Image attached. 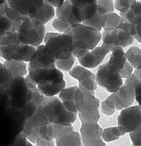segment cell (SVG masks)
Segmentation results:
<instances>
[{"mask_svg": "<svg viewBox=\"0 0 141 146\" xmlns=\"http://www.w3.org/2000/svg\"><path fill=\"white\" fill-rule=\"evenodd\" d=\"M35 53V47L22 43L15 31H8L0 38V56L6 60L29 62Z\"/></svg>", "mask_w": 141, "mask_h": 146, "instance_id": "1", "label": "cell"}, {"mask_svg": "<svg viewBox=\"0 0 141 146\" xmlns=\"http://www.w3.org/2000/svg\"><path fill=\"white\" fill-rule=\"evenodd\" d=\"M25 121L20 108L9 106L0 116V146H9L22 132Z\"/></svg>", "mask_w": 141, "mask_h": 146, "instance_id": "2", "label": "cell"}, {"mask_svg": "<svg viewBox=\"0 0 141 146\" xmlns=\"http://www.w3.org/2000/svg\"><path fill=\"white\" fill-rule=\"evenodd\" d=\"M63 33L71 35L74 48L87 51L94 49L102 38L100 31L80 23L71 25Z\"/></svg>", "mask_w": 141, "mask_h": 146, "instance_id": "3", "label": "cell"}, {"mask_svg": "<svg viewBox=\"0 0 141 146\" xmlns=\"http://www.w3.org/2000/svg\"><path fill=\"white\" fill-rule=\"evenodd\" d=\"M41 107L50 123L69 124L76 119V113L69 111L62 101L55 96H45Z\"/></svg>", "mask_w": 141, "mask_h": 146, "instance_id": "4", "label": "cell"}, {"mask_svg": "<svg viewBox=\"0 0 141 146\" xmlns=\"http://www.w3.org/2000/svg\"><path fill=\"white\" fill-rule=\"evenodd\" d=\"M16 32L22 43L37 47L43 41L46 29L45 25L34 18L26 17L19 25Z\"/></svg>", "mask_w": 141, "mask_h": 146, "instance_id": "5", "label": "cell"}, {"mask_svg": "<svg viewBox=\"0 0 141 146\" xmlns=\"http://www.w3.org/2000/svg\"><path fill=\"white\" fill-rule=\"evenodd\" d=\"M102 38V45L107 47L110 51L118 47L122 48L127 47L131 45L134 40V38L130 33V23L124 19L114 30L108 31H103Z\"/></svg>", "mask_w": 141, "mask_h": 146, "instance_id": "6", "label": "cell"}, {"mask_svg": "<svg viewBox=\"0 0 141 146\" xmlns=\"http://www.w3.org/2000/svg\"><path fill=\"white\" fill-rule=\"evenodd\" d=\"M5 91L10 106L21 108L26 103L31 100V91L24 76L14 77Z\"/></svg>", "mask_w": 141, "mask_h": 146, "instance_id": "7", "label": "cell"}, {"mask_svg": "<svg viewBox=\"0 0 141 146\" xmlns=\"http://www.w3.org/2000/svg\"><path fill=\"white\" fill-rule=\"evenodd\" d=\"M45 46L56 60L67 59L71 58L75 48L72 37L65 33L51 38Z\"/></svg>", "mask_w": 141, "mask_h": 146, "instance_id": "8", "label": "cell"}, {"mask_svg": "<svg viewBox=\"0 0 141 146\" xmlns=\"http://www.w3.org/2000/svg\"><path fill=\"white\" fill-rule=\"evenodd\" d=\"M95 81L100 87L111 93L116 92L123 85L122 78L119 71L107 63L98 67Z\"/></svg>", "mask_w": 141, "mask_h": 146, "instance_id": "9", "label": "cell"}, {"mask_svg": "<svg viewBox=\"0 0 141 146\" xmlns=\"http://www.w3.org/2000/svg\"><path fill=\"white\" fill-rule=\"evenodd\" d=\"M122 135L135 131L141 126V107L134 106L122 110L118 117Z\"/></svg>", "mask_w": 141, "mask_h": 146, "instance_id": "10", "label": "cell"}, {"mask_svg": "<svg viewBox=\"0 0 141 146\" xmlns=\"http://www.w3.org/2000/svg\"><path fill=\"white\" fill-rule=\"evenodd\" d=\"M53 129L57 146H82L80 136L71 124H54Z\"/></svg>", "mask_w": 141, "mask_h": 146, "instance_id": "11", "label": "cell"}, {"mask_svg": "<svg viewBox=\"0 0 141 146\" xmlns=\"http://www.w3.org/2000/svg\"><path fill=\"white\" fill-rule=\"evenodd\" d=\"M102 128L97 123H82L80 128V137L84 146H106L100 139Z\"/></svg>", "mask_w": 141, "mask_h": 146, "instance_id": "12", "label": "cell"}, {"mask_svg": "<svg viewBox=\"0 0 141 146\" xmlns=\"http://www.w3.org/2000/svg\"><path fill=\"white\" fill-rule=\"evenodd\" d=\"M70 1L71 12L80 23L91 18L96 13L98 0Z\"/></svg>", "mask_w": 141, "mask_h": 146, "instance_id": "13", "label": "cell"}, {"mask_svg": "<svg viewBox=\"0 0 141 146\" xmlns=\"http://www.w3.org/2000/svg\"><path fill=\"white\" fill-rule=\"evenodd\" d=\"M27 75L35 86L49 80L58 82L64 80L63 73L56 67L41 68L29 71Z\"/></svg>", "mask_w": 141, "mask_h": 146, "instance_id": "14", "label": "cell"}, {"mask_svg": "<svg viewBox=\"0 0 141 146\" xmlns=\"http://www.w3.org/2000/svg\"><path fill=\"white\" fill-rule=\"evenodd\" d=\"M108 98L114 103L115 110H120L128 107L134 101V88L124 84Z\"/></svg>", "mask_w": 141, "mask_h": 146, "instance_id": "15", "label": "cell"}, {"mask_svg": "<svg viewBox=\"0 0 141 146\" xmlns=\"http://www.w3.org/2000/svg\"><path fill=\"white\" fill-rule=\"evenodd\" d=\"M108 64L116 68L122 78L128 77L133 71V67L127 61L123 48L118 47L112 51Z\"/></svg>", "mask_w": 141, "mask_h": 146, "instance_id": "16", "label": "cell"}, {"mask_svg": "<svg viewBox=\"0 0 141 146\" xmlns=\"http://www.w3.org/2000/svg\"><path fill=\"white\" fill-rule=\"evenodd\" d=\"M56 59L50 54L45 45H39L36 47V53L34 58L29 62L27 71L38 68L54 67Z\"/></svg>", "mask_w": 141, "mask_h": 146, "instance_id": "17", "label": "cell"}, {"mask_svg": "<svg viewBox=\"0 0 141 146\" xmlns=\"http://www.w3.org/2000/svg\"><path fill=\"white\" fill-rule=\"evenodd\" d=\"M69 74L78 80L79 86L92 91L96 89L95 75L85 67L80 66H75L69 71Z\"/></svg>", "mask_w": 141, "mask_h": 146, "instance_id": "18", "label": "cell"}, {"mask_svg": "<svg viewBox=\"0 0 141 146\" xmlns=\"http://www.w3.org/2000/svg\"><path fill=\"white\" fill-rule=\"evenodd\" d=\"M74 98L78 111L88 108H99V100L94 96V91L79 86L75 91Z\"/></svg>", "mask_w": 141, "mask_h": 146, "instance_id": "19", "label": "cell"}, {"mask_svg": "<svg viewBox=\"0 0 141 146\" xmlns=\"http://www.w3.org/2000/svg\"><path fill=\"white\" fill-rule=\"evenodd\" d=\"M13 9L23 15L31 17L42 6L44 0H5Z\"/></svg>", "mask_w": 141, "mask_h": 146, "instance_id": "20", "label": "cell"}, {"mask_svg": "<svg viewBox=\"0 0 141 146\" xmlns=\"http://www.w3.org/2000/svg\"><path fill=\"white\" fill-rule=\"evenodd\" d=\"M110 51L107 47L102 44L100 46L95 47L83 57L78 58V60L84 67L94 68L102 63L106 54Z\"/></svg>", "mask_w": 141, "mask_h": 146, "instance_id": "21", "label": "cell"}, {"mask_svg": "<svg viewBox=\"0 0 141 146\" xmlns=\"http://www.w3.org/2000/svg\"><path fill=\"white\" fill-rule=\"evenodd\" d=\"M65 80L61 82L49 80L38 84L37 87L45 96L51 97L59 94L65 88Z\"/></svg>", "mask_w": 141, "mask_h": 146, "instance_id": "22", "label": "cell"}, {"mask_svg": "<svg viewBox=\"0 0 141 146\" xmlns=\"http://www.w3.org/2000/svg\"><path fill=\"white\" fill-rule=\"evenodd\" d=\"M78 86H73L63 89L59 93V99L65 108L70 112L77 113L78 112L75 102V92Z\"/></svg>", "mask_w": 141, "mask_h": 146, "instance_id": "23", "label": "cell"}, {"mask_svg": "<svg viewBox=\"0 0 141 146\" xmlns=\"http://www.w3.org/2000/svg\"><path fill=\"white\" fill-rule=\"evenodd\" d=\"M55 13L58 19L69 24L70 26L80 23V22L76 19L71 12L70 0H65L61 6L57 7Z\"/></svg>", "mask_w": 141, "mask_h": 146, "instance_id": "24", "label": "cell"}, {"mask_svg": "<svg viewBox=\"0 0 141 146\" xmlns=\"http://www.w3.org/2000/svg\"><path fill=\"white\" fill-rule=\"evenodd\" d=\"M55 15L54 7L48 2L44 1L41 7L30 18H34L38 22L45 25L51 20Z\"/></svg>", "mask_w": 141, "mask_h": 146, "instance_id": "25", "label": "cell"}, {"mask_svg": "<svg viewBox=\"0 0 141 146\" xmlns=\"http://www.w3.org/2000/svg\"><path fill=\"white\" fill-rule=\"evenodd\" d=\"M123 18L115 13L105 14L102 19L101 26L104 31H111L116 29L122 22Z\"/></svg>", "mask_w": 141, "mask_h": 146, "instance_id": "26", "label": "cell"}, {"mask_svg": "<svg viewBox=\"0 0 141 146\" xmlns=\"http://www.w3.org/2000/svg\"><path fill=\"white\" fill-rule=\"evenodd\" d=\"M4 66L10 71L13 77L17 76H24L27 73V65L24 62L18 60H5Z\"/></svg>", "mask_w": 141, "mask_h": 146, "instance_id": "27", "label": "cell"}, {"mask_svg": "<svg viewBox=\"0 0 141 146\" xmlns=\"http://www.w3.org/2000/svg\"><path fill=\"white\" fill-rule=\"evenodd\" d=\"M78 112L82 123H97L100 119L99 108H86L79 111Z\"/></svg>", "mask_w": 141, "mask_h": 146, "instance_id": "28", "label": "cell"}, {"mask_svg": "<svg viewBox=\"0 0 141 146\" xmlns=\"http://www.w3.org/2000/svg\"><path fill=\"white\" fill-rule=\"evenodd\" d=\"M125 56L133 67L141 69V50L138 47H131L125 53Z\"/></svg>", "mask_w": 141, "mask_h": 146, "instance_id": "29", "label": "cell"}, {"mask_svg": "<svg viewBox=\"0 0 141 146\" xmlns=\"http://www.w3.org/2000/svg\"><path fill=\"white\" fill-rule=\"evenodd\" d=\"M107 13L103 9L97 5V10L95 15L91 18L82 23L85 25L92 27L100 31L102 29L101 26L102 19L103 17Z\"/></svg>", "mask_w": 141, "mask_h": 146, "instance_id": "30", "label": "cell"}, {"mask_svg": "<svg viewBox=\"0 0 141 146\" xmlns=\"http://www.w3.org/2000/svg\"><path fill=\"white\" fill-rule=\"evenodd\" d=\"M29 118L34 128H39L43 125L50 123L41 106L37 108L34 114Z\"/></svg>", "mask_w": 141, "mask_h": 146, "instance_id": "31", "label": "cell"}, {"mask_svg": "<svg viewBox=\"0 0 141 146\" xmlns=\"http://www.w3.org/2000/svg\"><path fill=\"white\" fill-rule=\"evenodd\" d=\"M141 15V2L135 1L125 13H120V16L129 23L136 17Z\"/></svg>", "mask_w": 141, "mask_h": 146, "instance_id": "32", "label": "cell"}, {"mask_svg": "<svg viewBox=\"0 0 141 146\" xmlns=\"http://www.w3.org/2000/svg\"><path fill=\"white\" fill-rule=\"evenodd\" d=\"M25 80L27 86L30 89L31 91V100L38 107L41 106L43 100L45 98V96L39 91L37 86H35L30 80L28 75L25 76Z\"/></svg>", "mask_w": 141, "mask_h": 146, "instance_id": "33", "label": "cell"}, {"mask_svg": "<svg viewBox=\"0 0 141 146\" xmlns=\"http://www.w3.org/2000/svg\"><path fill=\"white\" fill-rule=\"evenodd\" d=\"M120 136L123 135L119 126L107 128L102 131V137L104 141L107 142L117 140Z\"/></svg>", "mask_w": 141, "mask_h": 146, "instance_id": "34", "label": "cell"}, {"mask_svg": "<svg viewBox=\"0 0 141 146\" xmlns=\"http://www.w3.org/2000/svg\"><path fill=\"white\" fill-rule=\"evenodd\" d=\"M130 30L134 38L141 43V15L136 17L130 22Z\"/></svg>", "mask_w": 141, "mask_h": 146, "instance_id": "35", "label": "cell"}, {"mask_svg": "<svg viewBox=\"0 0 141 146\" xmlns=\"http://www.w3.org/2000/svg\"><path fill=\"white\" fill-rule=\"evenodd\" d=\"M13 78L10 71L4 66L3 64L0 63V86L5 90Z\"/></svg>", "mask_w": 141, "mask_h": 146, "instance_id": "36", "label": "cell"}, {"mask_svg": "<svg viewBox=\"0 0 141 146\" xmlns=\"http://www.w3.org/2000/svg\"><path fill=\"white\" fill-rule=\"evenodd\" d=\"M39 136L42 139L52 141L54 140L53 125L52 123H49L43 125L39 128Z\"/></svg>", "mask_w": 141, "mask_h": 146, "instance_id": "37", "label": "cell"}, {"mask_svg": "<svg viewBox=\"0 0 141 146\" xmlns=\"http://www.w3.org/2000/svg\"><path fill=\"white\" fill-rule=\"evenodd\" d=\"M75 58L72 55L71 58L67 59H58L55 61V66L58 69L64 71H69L73 64L75 62Z\"/></svg>", "mask_w": 141, "mask_h": 146, "instance_id": "38", "label": "cell"}, {"mask_svg": "<svg viewBox=\"0 0 141 146\" xmlns=\"http://www.w3.org/2000/svg\"><path fill=\"white\" fill-rule=\"evenodd\" d=\"M141 83V69H136V70L126 78L125 84L129 85L132 87Z\"/></svg>", "mask_w": 141, "mask_h": 146, "instance_id": "39", "label": "cell"}, {"mask_svg": "<svg viewBox=\"0 0 141 146\" xmlns=\"http://www.w3.org/2000/svg\"><path fill=\"white\" fill-rule=\"evenodd\" d=\"M101 110L102 112L110 116L112 115L115 111V108L114 103L107 97L101 104Z\"/></svg>", "mask_w": 141, "mask_h": 146, "instance_id": "40", "label": "cell"}, {"mask_svg": "<svg viewBox=\"0 0 141 146\" xmlns=\"http://www.w3.org/2000/svg\"><path fill=\"white\" fill-rule=\"evenodd\" d=\"M37 107L38 106L33 102L30 101L26 103L24 106L20 109L23 112L26 120L34 114Z\"/></svg>", "mask_w": 141, "mask_h": 146, "instance_id": "41", "label": "cell"}, {"mask_svg": "<svg viewBox=\"0 0 141 146\" xmlns=\"http://www.w3.org/2000/svg\"><path fill=\"white\" fill-rule=\"evenodd\" d=\"M136 0H115L114 8L120 13H125Z\"/></svg>", "mask_w": 141, "mask_h": 146, "instance_id": "42", "label": "cell"}, {"mask_svg": "<svg viewBox=\"0 0 141 146\" xmlns=\"http://www.w3.org/2000/svg\"><path fill=\"white\" fill-rule=\"evenodd\" d=\"M9 106V104L6 92L5 90L0 86V116Z\"/></svg>", "mask_w": 141, "mask_h": 146, "instance_id": "43", "label": "cell"}, {"mask_svg": "<svg viewBox=\"0 0 141 146\" xmlns=\"http://www.w3.org/2000/svg\"><path fill=\"white\" fill-rule=\"evenodd\" d=\"M129 136L133 146H141V126L135 131L130 132Z\"/></svg>", "mask_w": 141, "mask_h": 146, "instance_id": "44", "label": "cell"}, {"mask_svg": "<svg viewBox=\"0 0 141 146\" xmlns=\"http://www.w3.org/2000/svg\"><path fill=\"white\" fill-rule=\"evenodd\" d=\"M53 27L54 29L57 30L59 32L61 33H64L70 26H71L69 24L64 22L59 19L57 18L54 20L53 22Z\"/></svg>", "mask_w": 141, "mask_h": 146, "instance_id": "45", "label": "cell"}, {"mask_svg": "<svg viewBox=\"0 0 141 146\" xmlns=\"http://www.w3.org/2000/svg\"><path fill=\"white\" fill-rule=\"evenodd\" d=\"M97 4L107 10L108 13L114 11V4L112 0H98Z\"/></svg>", "mask_w": 141, "mask_h": 146, "instance_id": "46", "label": "cell"}, {"mask_svg": "<svg viewBox=\"0 0 141 146\" xmlns=\"http://www.w3.org/2000/svg\"><path fill=\"white\" fill-rule=\"evenodd\" d=\"M34 128V127L33 123H32L31 120L30 119V118L27 119L25 121L23 129L22 131L23 134L27 137V136H29L30 135V133H31Z\"/></svg>", "mask_w": 141, "mask_h": 146, "instance_id": "47", "label": "cell"}, {"mask_svg": "<svg viewBox=\"0 0 141 146\" xmlns=\"http://www.w3.org/2000/svg\"><path fill=\"white\" fill-rule=\"evenodd\" d=\"M39 136V128H34L30 135L27 137V139L31 143H35Z\"/></svg>", "mask_w": 141, "mask_h": 146, "instance_id": "48", "label": "cell"}, {"mask_svg": "<svg viewBox=\"0 0 141 146\" xmlns=\"http://www.w3.org/2000/svg\"><path fill=\"white\" fill-rule=\"evenodd\" d=\"M35 143L37 146H55V142L54 140L48 141L42 139L40 136L38 137Z\"/></svg>", "mask_w": 141, "mask_h": 146, "instance_id": "49", "label": "cell"}, {"mask_svg": "<svg viewBox=\"0 0 141 146\" xmlns=\"http://www.w3.org/2000/svg\"><path fill=\"white\" fill-rule=\"evenodd\" d=\"M135 99L141 107V83L137 84L134 87Z\"/></svg>", "mask_w": 141, "mask_h": 146, "instance_id": "50", "label": "cell"}, {"mask_svg": "<svg viewBox=\"0 0 141 146\" xmlns=\"http://www.w3.org/2000/svg\"><path fill=\"white\" fill-rule=\"evenodd\" d=\"M44 1L51 4L53 7H58L61 6L65 0H44Z\"/></svg>", "mask_w": 141, "mask_h": 146, "instance_id": "51", "label": "cell"}, {"mask_svg": "<svg viewBox=\"0 0 141 146\" xmlns=\"http://www.w3.org/2000/svg\"><path fill=\"white\" fill-rule=\"evenodd\" d=\"M60 34L61 33H45V36H44V39H43L44 43H46L48 41V40L49 39H50L52 37L57 36V35H58Z\"/></svg>", "mask_w": 141, "mask_h": 146, "instance_id": "52", "label": "cell"}, {"mask_svg": "<svg viewBox=\"0 0 141 146\" xmlns=\"http://www.w3.org/2000/svg\"><path fill=\"white\" fill-rule=\"evenodd\" d=\"M22 146H33V145H32V144L31 143V142H30L29 140L26 142V143L25 144H24L23 145H22Z\"/></svg>", "mask_w": 141, "mask_h": 146, "instance_id": "53", "label": "cell"}, {"mask_svg": "<svg viewBox=\"0 0 141 146\" xmlns=\"http://www.w3.org/2000/svg\"><path fill=\"white\" fill-rule=\"evenodd\" d=\"M5 34V33H4L1 30H0V38H1Z\"/></svg>", "mask_w": 141, "mask_h": 146, "instance_id": "54", "label": "cell"}, {"mask_svg": "<svg viewBox=\"0 0 141 146\" xmlns=\"http://www.w3.org/2000/svg\"><path fill=\"white\" fill-rule=\"evenodd\" d=\"M5 1H6L5 0H0V5H2V4H3V3H5Z\"/></svg>", "mask_w": 141, "mask_h": 146, "instance_id": "55", "label": "cell"}, {"mask_svg": "<svg viewBox=\"0 0 141 146\" xmlns=\"http://www.w3.org/2000/svg\"><path fill=\"white\" fill-rule=\"evenodd\" d=\"M132 146H133V145H132Z\"/></svg>", "mask_w": 141, "mask_h": 146, "instance_id": "56", "label": "cell"}, {"mask_svg": "<svg viewBox=\"0 0 141 146\" xmlns=\"http://www.w3.org/2000/svg\"><path fill=\"white\" fill-rule=\"evenodd\" d=\"M112 1H113V0H112Z\"/></svg>", "mask_w": 141, "mask_h": 146, "instance_id": "57", "label": "cell"}, {"mask_svg": "<svg viewBox=\"0 0 141 146\" xmlns=\"http://www.w3.org/2000/svg\"><path fill=\"white\" fill-rule=\"evenodd\" d=\"M140 50H141V49H140Z\"/></svg>", "mask_w": 141, "mask_h": 146, "instance_id": "58", "label": "cell"}]
</instances>
